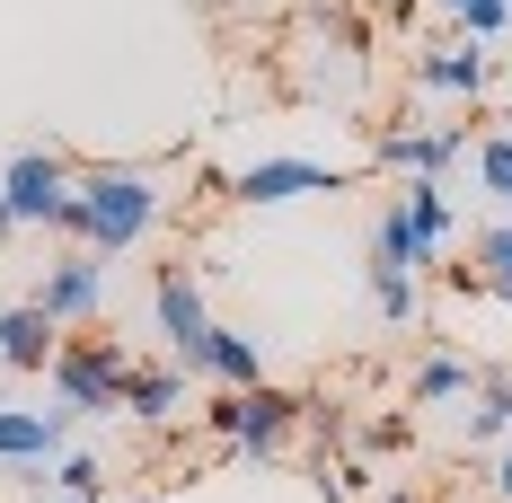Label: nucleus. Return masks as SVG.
<instances>
[{
	"label": "nucleus",
	"instance_id": "obj_23",
	"mask_svg": "<svg viewBox=\"0 0 512 503\" xmlns=\"http://www.w3.org/2000/svg\"><path fill=\"white\" fill-rule=\"evenodd\" d=\"M371 503H424V495H415V486H380Z\"/></svg>",
	"mask_w": 512,
	"mask_h": 503
},
{
	"label": "nucleus",
	"instance_id": "obj_30",
	"mask_svg": "<svg viewBox=\"0 0 512 503\" xmlns=\"http://www.w3.org/2000/svg\"><path fill=\"white\" fill-rule=\"evenodd\" d=\"M504 221H512V203H504Z\"/></svg>",
	"mask_w": 512,
	"mask_h": 503
},
{
	"label": "nucleus",
	"instance_id": "obj_14",
	"mask_svg": "<svg viewBox=\"0 0 512 503\" xmlns=\"http://www.w3.org/2000/svg\"><path fill=\"white\" fill-rule=\"evenodd\" d=\"M362 283H371V309H380L389 327H424V283H415L407 265H389V256H362Z\"/></svg>",
	"mask_w": 512,
	"mask_h": 503
},
{
	"label": "nucleus",
	"instance_id": "obj_18",
	"mask_svg": "<svg viewBox=\"0 0 512 503\" xmlns=\"http://www.w3.org/2000/svg\"><path fill=\"white\" fill-rule=\"evenodd\" d=\"M468 442H512V371H486L468 389Z\"/></svg>",
	"mask_w": 512,
	"mask_h": 503
},
{
	"label": "nucleus",
	"instance_id": "obj_29",
	"mask_svg": "<svg viewBox=\"0 0 512 503\" xmlns=\"http://www.w3.org/2000/svg\"><path fill=\"white\" fill-rule=\"evenodd\" d=\"M0 406H9V389H0Z\"/></svg>",
	"mask_w": 512,
	"mask_h": 503
},
{
	"label": "nucleus",
	"instance_id": "obj_3",
	"mask_svg": "<svg viewBox=\"0 0 512 503\" xmlns=\"http://www.w3.org/2000/svg\"><path fill=\"white\" fill-rule=\"evenodd\" d=\"M309 398H292V389H274V380H256V389H221V406H204V424L230 442V451L248 459H274L292 451V433H301Z\"/></svg>",
	"mask_w": 512,
	"mask_h": 503
},
{
	"label": "nucleus",
	"instance_id": "obj_24",
	"mask_svg": "<svg viewBox=\"0 0 512 503\" xmlns=\"http://www.w3.org/2000/svg\"><path fill=\"white\" fill-rule=\"evenodd\" d=\"M495 503H512V451H504V468H495Z\"/></svg>",
	"mask_w": 512,
	"mask_h": 503
},
{
	"label": "nucleus",
	"instance_id": "obj_6",
	"mask_svg": "<svg viewBox=\"0 0 512 503\" xmlns=\"http://www.w3.org/2000/svg\"><path fill=\"white\" fill-rule=\"evenodd\" d=\"M354 168H327V159H301V151H274V159H248L230 177V195L248 212H274V203H309V195H345Z\"/></svg>",
	"mask_w": 512,
	"mask_h": 503
},
{
	"label": "nucleus",
	"instance_id": "obj_7",
	"mask_svg": "<svg viewBox=\"0 0 512 503\" xmlns=\"http://www.w3.org/2000/svg\"><path fill=\"white\" fill-rule=\"evenodd\" d=\"M468 159V124H371V168L389 177H442Z\"/></svg>",
	"mask_w": 512,
	"mask_h": 503
},
{
	"label": "nucleus",
	"instance_id": "obj_11",
	"mask_svg": "<svg viewBox=\"0 0 512 503\" xmlns=\"http://www.w3.org/2000/svg\"><path fill=\"white\" fill-rule=\"evenodd\" d=\"M53 345H62V327H53L36 301H0V371L45 380V371H53Z\"/></svg>",
	"mask_w": 512,
	"mask_h": 503
},
{
	"label": "nucleus",
	"instance_id": "obj_1",
	"mask_svg": "<svg viewBox=\"0 0 512 503\" xmlns=\"http://www.w3.org/2000/svg\"><path fill=\"white\" fill-rule=\"evenodd\" d=\"M159 212H168L159 168H133V159H89V168L71 177V221H62V239L115 265V256H133V248L159 230Z\"/></svg>",
	"mask_w": 512,
	"mask_h": 503
},
{
	"label": "nucleus",
	"instance_id": "obj_17",
	"mask_svg": "<svg viewBox=\"0 0 512 503\" xmlns=\"http://www.w3.org/2000/svg\"><path fill=\"white\" fill-rule=\"evenodd\" d=\"M477 380H486V371H477L468 353H424V362H415V380H407V398H415V406H451V398H468Z\"/></svg>",
	"mask_w": 512,
	"mask_h": 503
},
{
	"label": "nucleus",
	"instance_id": "obj_9",
	"mask_svg": "<svg viewBox=\"0 0 512 503\" xmlns=\"http://www.w3.org/2000/svg\"><path fill=\"white\" fill-rule=\"evenodd\" d=\"M415 89H433V98H486V80H495V62H486V45H468V36H433V45H415L407 62Z\"/></svg>",
	"mask_w": 512,
	"mask_h": 503
},
{
	"label": "nucleus",
	"instance_id": "obj_5",
	"mask_svg": "<svg viewBox=\"0 0 512 503\" xmlns=\"http://www.w3.org/2000/svg\"><path fill=\"white\" fill-rule=\"evenodd\" d=\"M71 159L45 151V142H27V151H9V168H0V203L18 212V230H62L71 221Z\"/></svg>",
	"mask_w": 512,
	"mask_h": 503
},
{
	"label": "nucleus",
	"instance_id": "obj_27",
	"mask_svg": "<svg viewBox=\"0 0 512 503\" xmlns=\"http://www.w3.org/2000/svg\"><path fill=\"white\" fill-rule=\"evenodd\" d=\"M433 9H460V0H433Z\"/></svg>",
	"mask_w": 512,
	"mask_h": 503
},
{
	"label": "nucleus",
	"instance_id": "obj_16",
	"mask_svg": "<svg viewBox=\"0 0 512 503\" xmlns=\"http://www.w3.org/2000/svg\"><path fill=\"white\" fill-rule=\"evenodd\" d=\"M204 380H221V389H256V380H265V345H256L248 327H212Z\"/></svg>",
	"mask_w": 512,
	"mask_h": 503
},
{
	"label": "nucleus",
	"instance_id": "obj_21",
	"mask_svg": "<svg viewBox=\"0 0 512 503\" xmlns=\"http://www.w3.org/2000/svg\"><path fill=\"white\" fill-rule=\"evenodd\" d=\"M477 195L512 203V133H486L477 142Z\"/></svg>",
	"mask_w": 512,
	"mask_h": 503
},
{
	"label": "nucleus",
	"instance_id": "obj_15",
	"mask_svg": "<svg viewBox=\"0 0 512 503\" xmlns=\"http://www.w3.org/2000/svg\"><path fill=\"white\" fill-rule=\"evenodd\" d=\"M398 203H407V221L433 239V248H451V239H460V203H451L442 177H398Z\"/></svg>",
	"mask_w": 512,
	"mask_h": 503
},
{
	"label": "nucleus",
	"instance_id": "obj_8",
	"mask_svg": "<svg viewBox=\"0 0 512 503\" xmlns=\"http://www.w3.org/2000/svg\"><path fill=\"white\" fill-rule=\"evenodd\" d=\"M36 309H45L53 327H89L106 309V256H89V248H62L36 274Z\"/></svg>",
	"mask_w": 512,
	"mask_h": 503
},
{
	"label": "nucleus",
	"instance_id": "obj_10",
	"mask_svg": "<svg viewBox=\"0 0 512 503\" xmlns=\"http://www.w3.org/2000/svg\"><path fill=\"white\" fill-rule=\"evenodd\" d=\"M71 451V415L62 406H0V468H53Z\"/></svg>",
	"mask_w": 512,
	"mask_h": 503
},
{
	"label": "nucleus",
	"instance_id": "obj_4",
	"mask_svg": "<svg viewBox=\"0 0 512 503\" xmlns=\"http://www.w3.org/2000/svg\"><path fill=\"white\" fill-rule=\"evenodd\" d=\"M151 318H159V345H168V362L186 371V380H204V353H212V301H204V274L177 256V265H159L151 283Z\"/></svg>",
	"mask_w": 512,
	"mask_h": 503
},
{
	"label": "nucleus",
	"instance_id": "obj_13",
	"mask_svg": "<svg viewBox=\"0 0 512 503\" xmlns=\"http://www.w3.org/2000/svg\"><path fill=\"white\" fill-rule=\"evenodd\" d=\"M124 415H142V424H177V415H186V371H177V362H133V380H124Z\"/></svg>",
	"mask_w": 512,
	"mask_h": 503
},
{
	"label": "nucleus",
	"instance_id": "obj_20",
	"mask_svg": "<svg viewBox=\"0 0 512 503\" xmlns=\"http://www.w3.org/2000/svg\"><path fill=\"white\" fill-rule=\"evenodd\" d=\"M477 283L504 301V318H512V221H486L477 230Z\"/></svg>",
	"mask_w": 512,
	"mask_h": 503
},
{
	"label": "nucleus",
	"instance_id": "obj_12",
	"mask_svg": "<svg viewBox=\"0 0 512 503\" xmlns=\"http://www.w3.org/2000/svg\"><path fill=\"white\" fill-rule=\"evenodd\" d=\"M371 256H389V265H407L415 283H424V274H442V248H433V239H424V230L407 221V203H398V195H389L380 212H371Z\"/></svg>",
	"mask_w": 512,
	"mask_h": 503
},
{
	"label": "nucleus",
	"instance_id": "obj_2",
	"mask_svg": "<svg viewBox=\"0 0 512 503\" xmlns=\"http://www.w3.org/2000/svg\"><path fill=\"white\" fill-rule=\"evenodd\" d=\"M53 406L62 415H115L124 406V380H133V353L115 336H62L53 345Z\"/></svg>",
	"mask_w": 512,
	"mask_h": 503
},
{
	"label": "nucleus",
	"instance_id": "obj_22",
	"mask_svg": "<svg viewBox=\"0 0 512 503\" xmlns=\"http://www.w3.org/2000/svg\"><path fill=\"white\" fill-rule=\"evenodd\" d=\"M362 451H407V415H371L362 424Z\"/></svg>",
	"mask_w": 512,
	"mask_h": 503
},
{
	"label": "nucleus",
	"instance_id": "obj_26",
	"mask_svg": "<svg viewBox=\"0 0 512 503\" xmlns=\"http://www.w3.org/2000/svg\"><path fill=\"white\" fill-rule=\"evenodd\" d=\"M133 503H168V495H133Z\"/></svg>",
	"mask_w": 512,
	"mask_h": 503
},
{
	"label": "nucleus",
	"instance_id": "obj_28",
	"mask_svg": "<svg viewBox=\"0 0 512 503\" xmlns=\"http://www.w3.org/2000/svg\"><path fill=\"white\" fill-rule=\"evenodd\" d=\"M45 503H71V495H45Z\"/></svg>",
	"mask_w": 512,
	"mask_h": 503
},
{
	"label": "nucleus",
	"instance_id": "obj_19",
	"mask_svg": "<svg viewBox=\"0 0 512 503\" xmlns=\"http://www.w3.org/2000/svg\"><path fill=\"white\" fill-rule=\"evenodd\" d=\"M45 495H71V503H106V468H98V451H62L45 468Z\"/></svg>",
	"mask_w": 512,
	"mask_h": 503
},
{
	"label": "nucleus",
	"instance_id": "obj_25",
	"mask_svg": "<svg viewBox=\"0 0 512 503\" xmlns=\"http://www.w3.org/2000/svg\"><path fill=\"white\" fill-rule=\"evenodd\" d=\"M9 239H18V212H9V203H0V248H9Z\"/></svg>",
	"mask_w": 512,
	"mask_h": 503
}]
</instances>
